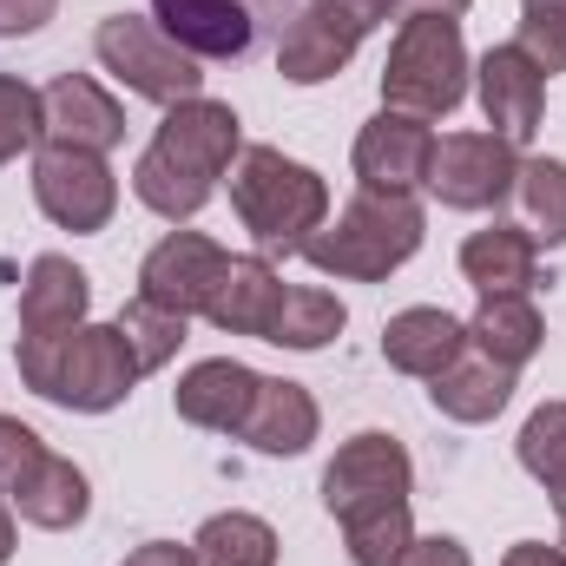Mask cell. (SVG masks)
Wrapping results in <instances>:
<instances>
[{
  "instance_id": "obj_1",
  "label": "cell",
  "mask_w": 566,
  "mask_h": 566,
  "mask_svg": "<svg viewBox=\"0 0 566 566\" xmlns=\"http://www.w3.org/2000/svg\"><path fill=\"white\" fill-rule=\"evenodd\" d=\"M409 488H416V461L396 434L363 428L336 448V461L323 468V507L343 527V554L356 566H396V554L416 541Z\"/></svg>"
},
{
  "instance_id": "obj_2",
  "label": "cell",
  "mask_w": 566,
  "mask_h": 566,
  "mask_svg": "<svg viewBox=\"0 0 566 566\" xmlns=\"http://www.w3.org/2000/svg\"><path fill=\"white\" fill-rule=\"evenodd\" d=\"M244 151V119L224 99H185L158 119L151 145L133 165V191L145 211H158L165 224H185L211 205L218 178L238 165Z\"/></svg>"
},
{
  "instance_id": "obj_3",
  "label": "cell",
  "mask_w": 566,
  "mask_h": 566,
  "mask_svg": "<svg viewBox=\"0 0 566 566\" xmlns=\"http://www.w3.org/2000/svg\"><path fill=\"white\" fill-rule=\"evenodd\" d=\"M139 356L119 323H80L66 336H20V382L73 416H106L133 396Z\"/></svg>"
},
{
  "instance_id": "obj_4",
  "label": "cell",
  "mask_w": 566,
  "mask_h": 566,
  "mask_svg": "<svg viewBox=\"0 0 566 566\" xmlns=\"http://www.w3.org/2000/svg\"><path fill=\"white\" fill-rule=\"evenodd\" d=\"M428 238V218L409 191H356L310 244L303 258L323 271V277H343V283H382L396 277Z\"/></svg>"
},
{
  "instance_id": "obj_5",
  "label": "cell",
  "mask_w": 566,
  "mask_h": 566,
  "mask_svg": "<svg viewBox=\"0 0 566 566\" xmlns=\"http://www.w3.org/2000/svg\"><path fill=\"white\" fill-rule=\"evenodd\" d=\"M231 211L264 258H290L329 224V185L323 171L283 158L277 145H244L231 165Z\"/></svg>"
},
{
  "instance_id": "obj_6",
  "label": "cell",
  "mask_w": 566,
  "mask_h": 566,
  "mask_svg": "<svg viewBox=\"0 0 566 566\" xmlns=\"http://www.w3.org/2000/svg\"><path fill=\"white\" fill-rule=\"evenodd\" d=\"M468 40L461 20L441 13H409L402 33L389 40L382 60V106L389 113H416V119H448L468 99Z\"/></svg>"
},
{
  "instance_id": "obj_7",
  "label": "cell",
  "mask_w": 566,
  "mask_h": 566,
  "mask_svg": "<svg viewBox=\"0 0 566 566\" xmlns=\"http://www.w3.org/2000/svg\"><path fill=\"white\" fill-rule=\"evenodd\" d=\"M93 53H99V66H106L126 93H139V99L165 106V113L185 106V99H205V73H198V60H191L178 40H165L158 20H139V13H113V20H99Z\"/></svg>"
},
{
  "instance_id": "obj_8",
  "label": "cell",
  "mask_w": 566,
  "mask_h": 566,
  "mask_svg": "<svg viewBox=\"0 0 566 566\" xmlns=\"http://www.w3.org/2000/svg\"><path fill=\"white\" fill-rule=\"evenodd\" d=\"M33 205L73 231V238H93L113 224L119 211V178L99 151H73V145H40L33 151Z\"/></svg>"
},
{
  "instance_id": "obj_9",
  "label": "cell",
  "mask_w": 566,
  "mask_h": 566,
  "mask_svg": "<svg viewBox=\"0 0 566 566\" xmlns=\"http://www.w3.org/2000/svg\"><path fill=\"white\" fill-rule=\"evenodd\" d=\"M521 185V145L494 133H448L428 158V191L448 211H501Z\"/></svg>"
},
{
  "instance_id": "obj_10",
  "label": "cell",
  "mask_w": 566,
  "mask_h": 566,
  "mask_svg": "<svg viewBox=\"0 0 566 566\" xmlns=\"http://www.w3.org/2000/svg\"><path fill=\"white\" fill-rule=\"evenodd\" d=\"M224 264H231V251L211 244L205 231H171V238H158L145 251L139 296L158 303V310H171V316H205V303H211V290L224 277Z\"/></svg>"
},
{
  "instance_id": "obj_11",
  "label": "cell",
  "mask_w": 566,
  "mask_h": 566,
  "mask_svg": "<svg viewBox=\"0 0 566 566\" xmlns=\"http://www.w3.org/2000/svg\"><path fill=\"white\" fill-rule=\"evenodd\" d=\"M474 93H481V113H488L494 139L527 145L534 133H541V113H547V73H541L514 40H501V46L481 53V66H474Z\"/></svg>"
},
{
  "instance_id": "obj_12",
  "label": "cell",
  "mask_w": 566,
  "mask_h": 566,
  "mask_svg": "<svg viewBox=\"0 0 566 566\" xmlns=\"http://www.w3.org/2000/svg\"><path fill=\"white\" fill-rule=\"evenodd\" d=\"M356 178L369 185V191H409L416 198V185H428V158H434V133H428V119L416 113H376L363 133H356Z\"/></svg>"
},
{
  "instance_id": "obj_13",
  "label": "cell",
  "mask_w": 566,
  "mask_h": 566,
  "mask_svg": "<svg viewBox=\"0 0 566 566\" xmlns=\"http://www.w3.org/2000/svg\"><path fill=\"white\" fill-rule=\"evenodd\" d=\"M40 113H46V139L40 145H73V151H99L106 158L126 139V106L86 73H60L40 93Z\"/></svg>"
},
{
  "instance_id": "obj_14",
  "label": "cell",
  "mask_w": 566,
  "mask_h": 566,
  "mask_svg": "<svg viewBox=\"0 0 566 566\" xmlns=\"http://www.w3.org/2000/svg\"><path fill=\"white\" fill-rule=\"evenodd\" d=\"M258 369H244L238 356H205V363H191L185 376H178V389H171V402H178V416L191 428H211V434H238L244 416H251V402H258Z\"/></svg>"
},
{
  "instance_id": "obj_15",
  "label": "cell",
  "mask_w": 566,
  "mask_h": 566,
  "mask_svg": "<svg viewBox=\"0 0 566 566\" xmlns=\"http://www.w3.org/2000/svg\"><path fill=\"white\" fill-rule=\"evenodd\" d=\"M151 20L191 60H244L258 40V20L244 0H151Z\"/></svg>"
},
{
  "instance_id": "obj_16",
  "label": "cell",
  "mask_w": 566,
  "mask_h": 566,
  "mask_svg": "<svg viewBox=\"0 0 566 566\" xmlns=\"http://www.w3.org/2000/svg\"><path fill=\"white\" fill-rule=\"evenodd\" d=\"M283 290H290V283L277 277V264H271L264 251H258V258H231L224 277H218V290H211V303H205V316H211L224 336H258V343H271Z\"/></svg>"
},
{
  "instance_id": "obj_17",
  "label": "cell",
  "mask_w": 566,
  "mask_h": 566,
  "mask_svg": "<svg viewBox=\"0 0 566 566\" xmlns=\"http://www.w3.org/2000/svg\"><path fill=\"white\" fill-rule=\"evenodd\" d=\"M356 46H363V33L349 20H336L323 7H296V20L277 33V73L290 86H323L356 60Z\"/></svg>"
},
{
  "instance_id": "obj_18",
  "label": "cell",
  "mask_w": 566,
  "mask_h": 566,
  "mask_svg": "<svg viewBox=\"0 0 566 566\" xmlns=\"http://www.w3.org/2000/svg\"><path fill=\"white\" fill-rule=\"evenodd\" d=\"M382 356L389 369L416 376V382H434L454 356H468V323L434 310V303H416V310H396L382 323Z\"/></svg>"
},
{
  "instance_id": "obj_19",
  "label": "cell",
  "mask_w": 566,
  "mask_h": 566,
  "mask_svg": "<svg viewBox=\"0 0 566 566\" xmlns=\"http://www.w3.org/2000/svg\"><path fill=\"white\" fill-rule=\"evenodd\" d=\"M93 310V283L73 258L46 251L27 264V283H20V336H66L80 329Z\"/></svg>"
},
{
  "instance_id": "obj_20",
  "label": "cell",
  "mask_w": 566,
  "mask_h": 566,
  "mask_svg": "<svg viewBox=\"0 0 566 566\" xmlns=\"http://www.w3.org/2000/svg\"><path fill=\"white\" fill-rule=\"evenodd\" d=\"M316 428H323V416H316V396H310L303 382H290V376H264V382H258L251 416H244V428H238V441H251L258 454H277V461H290V454H310Z\"/></svg>"
},
{
  "instance_id": "obj_21",
  "label": "cell",
  "mask_w": 566,
  "mask_h": 566,
  "mask_svg": "<svg viewBox=\"0 0 566 566\" xmlns=\"http://www.w3.org/2000/svg\"><path fill=\"white\" fill-rule=\"evenodd\" d=\"M461 277L474 283L481 296H527L541 277V244L527 224H488L461 244Z\"/></svg>"
},
{
  "instance_id": "obj_22",
  "label": "cell",
  "mask_w": 566,
  "mask_h": 566,
  "mask_svg": "<svg viewBox=\"0 0 566 566\" xmlns=\"http://www.w3.org/2000/svg\"><path fill=\"white\" fill-rule=\"evenodd\" d=\"M514 376H521V369H501V363H488L481 349H468V356H454V363L428 382V402H434V416H448V422H494V416L514 402Z\"/></svg>"
},
{
  "instance_id": "obj_23",
  "label": "cell",
  "mask_w": 566,
  "mask_h": 566,
  "mask_svg": "<svg viewBox=\"0 0 566 566\" xmlns=\"http://www.w3.org/2000/svg\"><path fill=\"white\" fill-rule=\"evenodd\" d=\"M547 343V323L534 310V296H481L474 323H468V349H481L501 369H527Z\"/></svg>"
},
{
  "instance_id": "obj_24",
  "label": "cell",
  "mask_w": 566,
  "mask_h": 566,
  "mask_svg": "<svg viewBox=\"0 0 566 566\" xmlns=\"http://www.w3.org/2000/svg\"><path fill=\"white\" fill-rule=\"evenodd\" d=\"M13 507H20V521L27 527H46V534H66V527H80L86 514H93V488H86V474L66 461V454H40V468L20 481V494H13Z\"/></svg>"
},
{
  "instance_id": "obj_25",
  "label": "cell",
  "mask_w": 566,
  "mask_h": 566,
  "mask_svg": "<svg viewBox=\"0 0 566 566\" xmlns=\"http://www.w3.org/2000/svg\"><path fill=\"white\" fill-rule=\"evenodd\" d=\"M343 323H349L343 296H329V290H316V283H290V290H283L277 323H271V343H277V349H296V356H310V349H329V343L343 336Z\"/></svg>"
},
{
  "instance_id": "obj_26",
  "label": "cell",
  "mask_w": 566,
  "mask_h": 566,
  "mask_svg": "<svg viewBox=\"0 0 566 566\" xmlns=\"http://www.w3.org/2000/svg\"><path fill=\"white\" fill-rule=\"evenodd\" d=\"M198 566H277V527L271 521H258V514H211L205 527H198Z\"/></svg>"
},
{
  "instance_id": "obj_27",
  "label": "cell",
  "mask_w": 566,
  "mask_h": 566,
  "mask_svg": "<svg viewBox=\"0 0 566 566\" xmlns=\"http://www.w3.org/2000/svg\"><path fill=\"white\" fill-rule=\"evenodd\" d=\"M514 198L527 205V231L534 244L560 251L566 244V158H521V185Z\"/></svg>"
},
{
  "instance_id": "obj_28",
  "label": "cell",
  "mask_w": 566,
  "mask_h": 566,
  "mask_svg": "<svg viewBox=\"0 0 566 566\" xmlns=\"http://www.w3.org/2000/svg\"><path fill=\"white\" fill-rule=\"evenodd\" d=\"M185 323H191V316H171V310H158V303H145V296H133V303L119 310V329H126V343H133V356H139L145 376L165 369V363L178 356Z\"/></svg>"
},
{
  "instance_id": "obj_29",
  "label": "cell",
  "mask_w": 566,
  "mask_h": 566,
  "mask_svg": "<svg viewBox=\"0 0 566 566\" xmlns=\"http://www.w3.org/2000/svg\"><path fill=\"white\" fill-rule=\"evenodd\" d=\"M521 468L554 494L566 488V402H541L521 428Z\"/></svg>"
},
{
  "instance_id": "obj_30",
  "label": "cell",
  "mask_w": 566,
  "mask_h": 566,
  "mask_svg": "<svg viewBox=\"0 0 566 566\" xmlns=\"http://www.w3.org/2000/svg\"><path fill=\"white\" fill-rule=\"evenodd\" d=\"M40 139H46L40 93L20 73H0V165H13L20 151H40Z\"/></svg>"
},
{
  "instance_id": "obj_31",
  "label": "cell",
  "mask_w": 566,
  "mask_h": 566,
  "mask_svg": "<svg viewBox=\"0 0 566 566\" xmlns=\"http://www.w3.org/2000/svg\"><path fill=\"white\" fill-rule=\"evenodd\" d=\"M40 454H46V441H40L33 428L20 422V416H0V494H7V501H13L20 481L40 468Z\"/></svg>"
},
{
  "instance_id": "obj_32",
  "label": "cell",
  "mask_w": 566,
  "mask_h": 566,
  "mask_svg": "<svg viewBox=\"0 0 566 566\" xmlns=\"http://www.w3.org/2000/svg\"><path fill=\"white\" fill-rule=\"evenodd\" d=\"M514 46L554 80L566 73V13H521V33H514Z\"/></svg>"
},
{
  "instance_id": "obj_33",
  "label": "cell",
  "mask_w": 566,
  "mask_h": 566,
  "mask_svg": "<svg viewBox=\"0 0 566 566\" xmlns=\"http://www.w3.org/2000/svg\"><path fill=\"white\" fill-rule=\"evenodd\" d=\"M60 13V0H0V40H27Z\"/></svg>"
},
{
  "instance_id": "obj_34",
  "label": "cell",
  "mask_w": 566,
  "mask_h": 566,
  "mask_svg": "<svg viewBox=\"0 0 566 566\" xmlns=\"http://www.w3.org/2000/svg\"><path fill=\"white\" fill-rule=\"evenodd\" d=\"M396 566H474V560H468V547L454 534H428V541H409L396 554Z\"/></svg>"
},
{
  "instance_id": "obj_35",
  "label": "cell",
  "mask_w": 566,
  "mask_h": 566,
  "mask_svg": "<svg viewBox=\"0 0 566 566\" xmlns=\"http://www.w3.org/2000/svg\"><path fill=\"white\" fill-rule=\"evenodd\" d=\"M310 7H323V13H336V20H349V27L369 40V33H376V27H382L402 0H310Z\"/></svg>"
},
{
  "instance_id": "obj_36",
  "label": "cell",
  "mask_w": 566,
  "mask_h": 566,
  "mask_svg": "<svg viewBox=\"0 0 566 566\" xmlns=\"http://www.w3.org/2000/svg\"><path fill=\"white\" fill-rule=\"evenodd\" d=\"M126 566H198V547H178V541H145L126 554Z\"/></svg>"
},
{
  "instance_id": "obj_37",
  "label": "cell",
  "mask_w": 566,
  "mask_h": 566,
  "mask_svg": "<svg viewBox=\"0 0 566 566\" xmlns=\"http://www.w3.org/2000/svg\"><path fill=\"white\" fill-rule=\"evenodd\" d=\"M501 566H566V554L560 547H547V541H514Z\"/></svg>"
},
{
  "instance_id": "obj_38",
  "label": "cell",
  "mask_w": 566,
  "mask_h": 566,
  "mask_svg": "<svg viewBox=\"0 0 566 566\" xmlns=\"http://www.w3.org/2000/svg\"><path fill=\"white\" fill-rule=\"evenodd\" d=\"M244 7H251V20H264V27H290V20H296V7H303V0H244Z\"/></svg>"
},
{
  "instance_id": "obj_39",
  "label": "cell",
  "mask_w": 566,
  "mask_h": 566,
  "mask_svg": "<svg viewBox=\"0 0 566 566\" xmlns=\"http://www.w3.org/2000/svg\"><path fill=\"white\" fill-rule=\"evenodd\" d=\"M402 7H409V13H441V20H461L474 0H402Z\"/></svg>"
},
{
  "instance_id": "obj_40",
  "label": "cell",
  "mask_w": 566,
  "mask_h": 566,
  "mask_svg": "<svg viewBox=\"0 0 566 566\" xmlns=\"http://www.w3.org/2000/svg\"><path fill=\"white\" fill-rule=\"evenodd\" d=\"M13 560V501L0 494V566Z\"/></svg>"
},
{
  "instance_id": "obj_41",
  "label": "cell",
  "mask_w": 566,
  "mask_h": 566,
  "mask_svg": "<svg viewBox=\"0 0 566 566\" xmlns=\"http://www.w3.org/2000/svg\"><path fill=\"white\" fill-rule=\"evenodd\" d=\"M521 13H566V0H521Z\"/></svg>"
},
{
  "instance_id": "obj_42",
  "label": "cell",
  "mask_w": 566,
  "mask_h": 566,
  "mask_svg": "<svg viewBox=\"0 0 566 566\" xmlns=\"http://www.w3.org/2000/svg\"><path fill=\"white\" fill-rule=\"evenodd\" d=\"M554 514H560V527H566V488H554Z\"/></svg>"
}]
</instances>
